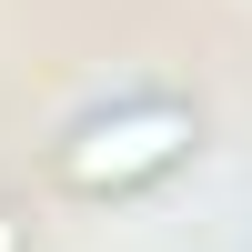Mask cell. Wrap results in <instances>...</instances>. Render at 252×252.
Segmentation results:
<instances>
[{
  "instance_id": "6da1fadb",
  "label": "cell",
  "mask_w": 252,
  "mask_h": 252,
  "mask_svg": "<svg viewBox=\"0 0 252 252\" xmlns=\"http://www.w3.org/2000/svg\"><path fill=\"white\" fill-rule=\"evenodd\" d=\"M182 152H192V111L131 101V111H101V121H81V131L61 141V182H71V192H131V182L172 172Z\"/></svg>"
}]
</instances>
